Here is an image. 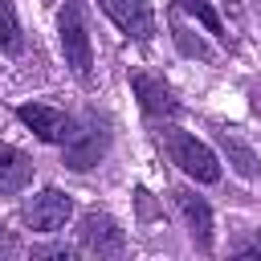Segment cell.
<instances>
[{"instance_id": "obj_7", "label": "cell", "mask_w": 261, "mask_h": 261, "mask_svg": "<svg viewBox=\"0 0 261 261\" xmlns=\"http://www.w3.org/2000/svg\"><path fill=\"white\" fill-rule=\"evenodd\" d=\"M102 12L135 41H147L155 33V12H151V0H98Z\"/></svg>"}, {"instance_id": "obj_8", "label": "cell", "mask_w": 261, "mask_h": 261, "mask_svg": "<svg viewBox=\"0 0 261 261\" xmlns=\"http://www.w3.org/2000/svg\"><path fill=\"white\" fill-rule=\"evenodd\" d=\"M130 86H135V94H139V102H143V110L147 114H175V94H171V86L163 82V77H155V73H130Z\"/></svg>"}, {"instance_id": "obj_15", "label": "cell", "mask_w": 261, "mask_h": 261, "mask_svg": "<svg viewBox=\"0 0 261 261\" xmlns=\"http://www.w3.org/2000/svg\"><path fill=\"white\" fill-rule=\"evenodd\" d=\"M16 249H20V241H16L12 232H4V228H0V253L8 257V253H16Z\"/></svg>"}, {"instance_id": "obj_10", "label": "cell", "mask_w": 261, "mask_h": 261, "mask_svg": "<svg viewBox=\"0 0 261 261\" xmlns=\"http://www.w3.org/2000/svg\"><path fill=\"white\" fill-rule=\"evenodd\" d=\"M33 179V159L24 151H16L12 143H0V196L20 192Z\"/></svg>"}, {"instance_id": "obj_5", "label": "cell", "mask_w": 261, "mask_h": 261, "mask_svg": "<svg viewBox=\"0 0 261 261\" xmlns=\"http://www.w3.org/2000/svg\"><path fill=\"white\" fill-rule=\"evenodd\" d=\"M77 241H82V249L94 253V257H118V253L126 249V237H122V228L114 224V216H106V212H98V208L82 216Z\"/></svg>"}, {"instance_id": "obj_1", "label": "cell", "mask_w": 261, "mask_h": 261, "mask_svg": "<svg viewBox=\"0 0 261 261\" xmlns=\"http://www.w3.org/2000/svg\"><path fill=\"white\" fill-rule=\"evenodd\" d=\"M163 147H167L171 163H179L192 179H200V184H216V179H220V163H216V155H212L196 135L171 126V130H163Z\"/></svg>"}, {"instance_id": "obj_14", "label": "cell", "mask_w": 261, "mask_h": 261, "mask_svg": "<svg viewBox=\"0 0 261 261\" xmlns=\"http://www.w3.org/2000/svg\"><path fill=\"white\" fill-rule=\"evenodd\" d=\"M232 253H237V257H253V253H261V237H245V241H237Z\"/></svg>"}, {"instance_id": "obj_2", "label": "cell", "mask_w": 261, "mask_h": 261, "mask_svg": "<svg viewBox=\"0 0 261 261\" xmlns=\"http://www.w3.org/2000/svg\"><path fill=\"white\" fill-rule=\"evenodd\" d=\"M57 33H61V53H65V65L77 73V77H90V33H86V16H82V4L77 0H65L61 16H57Z\"/></svg>"}, {"instance_id": "obj_11", "label": "cell", "mask_w": 261, "mask_h": 261, "mask_svg": "<svg viewBox=\"0 0 261 261\" xmlns=\"http://www.w3.org/2000/svg\"><path fill=\"white\" fill-rule=\"evenodd\" d=\"M220 151L228 155V163L241 171V175H257L261 171V163H257V155L237 139V135H228V130H220Z\"/></svg>"}, {"instance_id": "obj_4", "label": "cell", "mask_w": 261, "mask_h": 261, "mask_svg": "<svg viewBox=\"0 0 261 261\" xmlns=\"http://www.w3.org/2000/svg\"><path fill=\"white\" fill-rule=\"evenodd\" d=\"M16 118L24 122V126H33L37 130V139H45V143H69L73 139V130H77V122L65 114V110H57V106H45V102H24V106H16Z\"/></svg>"}, {"instance_id": "obj_6", "label": "cell", "mask_w": 261, "mask_h": 261, "mask_svg": "<svg viewBox=\"0 0 261 261\" xmlns=\"http://www.w3.org/2000/svg\"><path fill=\"white\" fill-rule=\"evenodd\" d=\"M69 212H73V200L65 192H57V188H45L24 204V224L37 228V232H57L69 220Z\"/></svg>"}, {"instance_id": "obj_3", "label": "cell", "mask_w": 261, "mask_h": 261, "mask_svg": "<svg viewBox=\"0 0 261 261\" xmlns=\"http://www.w3.org/2000/svg\"><path fill=\"white\" fill-rule=\"evenodd\" d=\"M106 147H110V118L98 114V110H90L86 114V126L73 130V139L65 143V167L86 171V167H94L106 155Z\"/></svg>"}, {"instance_id": "obj_9", "label": "cell", "mask_w": 261, "mask_h": 261, "mask_svg": "<svg viewBox=\"0 0 261 261\" xmlns=\"http://www.w3.org/2000/svg\"><path fill=\"white\" fill-rule=\"evenodd\" d=\"M175 204L184 208V220H188V232H192L196 249L208 253L212 249V212H208V204L192 192H175Z\"/></svg>"}, {"instance_id": "obj_12", "label": "cell", "mask_w": 261, "mask_h": 261, "mask_svg": "<svg viewBox=\"0 0 261 261\" xmlns=\"http://www.w3.org/2000/svg\"><path fill=\"white\" fill-rule=\"evenodd\" d=\"M24 49V37H20V20H16V8L12 0H0V53H20Z\"/></svg>"}, {"instance_id": "obj_13", "label": "cell", "mask_w": 261, "mask_h": 261, "mask_svg": "<svg viewBox=\"0 0 261 261\" xmlns=\"http://www.w3.org/2000/svg\"><path fill=\"white\" fill-rule=\"evenodd\" d=\"M179 4H184V8H188V12H192V16H196V20H200L212 37H220V41L228 45V29H224V24H220V16L208 8V0H179Z\"/></svg>"}]
</instances>
